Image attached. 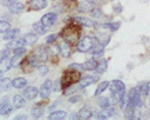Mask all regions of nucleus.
Listing matches in <instances>:
<instances>
[{
	"instance_id": "obj_1",
	"label": "nucleus",
	"mask_w": 150,
	"mask_h": 120,
	"mask_svg": "<svg viewBox=\"0 0 150 120\" xmlns=\"http://www.w3.org/2000/svg\"><path fill=\"white\" fill-rule=\"evenodd\" d=\"M80 35H81V25L77 23L76 21H74V23L66 26V28L62 31V33H61L62 39H64L65 42L70 43V44L79 42V40H80Z\"/></svg>"
},
{
	"instance_id": "obj_2",
	"label": "nucleus",
	"mask_w": 150,
	"mask_h": 120,
	"mask_svg": "<svg viewBox=\"0 0 150 120\" xmlns=\"http://www.w3.org/2000/svg\"><path fill=\"white\" fill-rule=\"evenodd\" d=\"M80 79H81V75H80L79 70H73V69L66 70V72H64L62 77H61L62 87H65V88L72 87L73 84H76L80 82Z\"/></svg>"
},
{
	"instance_id": "obj_3",
	"label": "nucleus",
	"mask_w": 150,
	"mask_h": 120,
	"mask_svg": "<svg viewBox=\"0 0 150 120\" xmlns=\"http://www.w3.org/2000/svg\"><path fill=\"white\" fill-rule=\"evenodd\" d=\"M95 42H94V39L90 36H86L80 39L77 42V51L79 53H88V51L92 50V47H94Z\"/></svg>"
},
{
	"instance_id": "obj_4",
	"label": "nucleus",
	"mask_w": 150,
	"mask_h": 120,
	"mask_svg": "<svg viewBox=\"0 0 150 120\" xmlns=\"http://www.w3.org/2000/svg\"><path fill=\"white\" fill-rule=\"evenodd\" d=\"M128 98H129V105L132 106H137V105H142L141 102V90H139V87H134L129 90V92L127 94Z\"/></svg>"
},
{
	"instance_id": "obj_5",
	"label": "nucleus",
	"mask_w": 150,
	"mask_h": 120,
	"mask_svg": "<svg viewBox=\"0 0 150 120\" xmlns=\"http://www.w3.org/2000/svg\"><path fill=\"white\" fill-rule=\"evenodd\" d=\"M54 90V86H52V82L51 80H46L44 84L40 87V92H39V95H40L43 99H47V98L50 97L51 91Z\"/></svg>"
},
{
	"instance_id": "obj_6",
	"label": "nucleus",
	"mask_w": 150,
	"mask_h": 120,
	"mask_svg": "<svg viewBox=\"0 0 150 120\" xmlns=\"http://www.w3.org/2000/svg\"><path fill=\"white\" fill-rule=\"evenodd\" d=\"M35 54L37 55V58L41 61V62H44V61L48 60V55H50V50L47 48V46H44V44H41V46H39L36 48V50L33 51Z\"/></svg>"
},
{
	"instance_id": "obj_7",
	"label": "nucleus",
	"mask_w": 150,
	"mask_h": 120,
	"mask_svg": "<svg viewBox=\"0 0 150 120\" xmlns=\"http://www.w3.org/2000/svg\"><path fill=\"white\" fill-rule=\"evenodd\" d=\"M58 50H59V54L64 57V58H69V57H70V54H72L70 43L65 42V40H62V42L58 44Z\"/></svg>"
},
{
	"instance_id": "obj_8",
	"label": "nucleus",
	"mask_w": 150,
	"mask_h": 120,
	"mask_svg": "<svg viewBox=\"0 0 150 120\" xmlns=\"http://www.w3.org/2000/svg\"><path fill=\"white\" fill-rule=\"evenodd\" d=\"M40 92V90H37L36 87H33V86H26L25 90H23V97L26 98V101H30V99H35L37 97V94Z\"/></svg>"
},
{
	"instance_id": "obj_9",
	"label": "nucleus",
	"mask_w": 150,
	"mask_h": 120,
	"mask_svg": "<svg viewBox=\"0 0 150 120\" xmlns=\"http://www.w3.org/2000/svg\"><path fill=\"white\" fill-rule=\"evenodd\" d=\"M57 19H58V15L55 14V13H47V14L43 15V18H41V22L44 26H52L55 22H57Z\"/></svg>"
},
{
	"instance_id": "obj_10",
	"label": "nucleus",
	"mask_w": 150,
	"mask_h": 120,
	"mask_svg": "<svg viewBox=\"0 0 150 120\" xmlns=\"http://www.w3.org/2000/svg\"><path fill=\"white\" fill-rule=\"evenodd\" d=\"M28 6L30 10H43L47 7V0H30Z\"/></svg>"
},
{
	"instance_id": "obj_11",
	"label": "nucleus",
	"mask_w": 150,
	"mask_h": 120,
	"mask_svg": "<svg viewBox=\"0 0 150 120\" xmlns=\"http://www.w3.org/2000/svg\"><path fill=\"white\" fill-rule=\"evenodd\" d=\"M73 21H76L77 23H80L81 26H87V28H92L95 26V22L90 18H86V17H74Z\"/></svg>"
},
{
	"instance_id": "obj_12",
	"label": "nucleus",
	"mask_w": 150,
	"mask_h": 120,
	"mask_svg": "<svg viewBox=\"0 0 150 120\" xmlns=\"http://www.w3.org/2000/svg\"><path fill=\"white\" fill-rule=\"evenodd\" d=\"M94 9H95V6L92 4V1H90V0L83 1L81 4H79V7H77V10L80 13H91Z\"/></svg>"
},
{
	"instance_id": "obj_13",
	"label": "nucleus",
	"mask_w": 150,
	"mask_h": 120,
	"mask_svg": "<svg viewBox=\"0 0 150 120\" xmlns=\"http://www.w3.org/2000/svg\"><path fill=\"white\" fill-rule=\"evenodd\" d=\"M110 90L112 92H120V91H125V86L121 80H113L110 83Z\"/></svg>"
},
{
	"instance_id": "obj_14",
	"label": "nucleus",
	"mask_w": 150,
	"mask_h": 120,
	"mask_svg": "<svg viewBox=\"0 0 150 120\" xmlns=\"http://www.w3.org/2000/svg\"><path fill=\"white\" fill-rule=\"evenodd\" d=\"M8 10L11 14H21L23 10H25V6L22 3H19V1H14L11 6H8Z\"/></svg>"
},
{
	"instance_id": "obj_15",
	"label": "nucleus",
	"mask_w": 150,
	"mask_h": 120,
	"mask_svg": "<svg viewBox=\"0 0 150 120\" xmlns=\"http://www.w3.org/2000/svg\"><path fill=\"white\" fill-rule=\"evenodd\" d=\"M77 115H79V119L88 120V119H91L92 117L94 112H92V109H90V108H83V109H80V112H79Z\"/></svg>"
},
{
	"instance_id": "obj_16",
	"label": "nucleus",
	"mask_w": 150,
	"mask_h": 120,
	"mask_svg": "<svg viewBox=\"0 0 150 120\" xmlns=\"http://www.w3.org/2000/svg\"><path fill=\"white\" fill-rule=\"evenodd\" d=\"M94 82H96V77H92V76H86V77H81L80 82H79V87L80 88H86L88 87L90 84H92Z\"/></svg>"
},
{
	"instance_id": "obj_17",
	"label": "nucleus",
	"mask_w": 150,
	"mask_h": 120,
	"mask_svg": "<svg viewBox=\"0 0 150 120\" xmlns=\"http://www.w3.org/2000/svg\"><path fill=\"white\" fill-rule=\"evenodd\" d=\"M26 104V98L23 95H14L13 97V105L15 108H23Z\"/></svg>"
},
{
	"instance_id": "obj_18",
	"label": "nucleus",
	"mask_w": 150,
	"mask_h": 120,
	"mask_svg": "<svg viewBox=\"0 0 150 120\" xmlns=\"http://www.w3.org/2000/svg\"><path fill=\"white\" fill-rule=\"evenodd\" d=\"M10 112H11V105H10V101L7 98H4L3 101H1V108H0V115L4 116V115H8Z\"/></svg>"
},
{
	"instance_id": "obj_19",
	"label": "nucleus",
	"mask_w": 150,
	"mask_h": 120,
	"mask_svg": "<svg viewBox=\"0 0 150 120\" xmlns=\"http://www.w3.org/2000/svg\"><path fill=\"white\" fill-rule=\"evenodd\" d=\"M26 84H28V82H26V79H25V77H15L13 80V87L18 88V90L25 88V87H26Z\"/></svg>"
},
{
	"instance_id": "obj_20",
	"label": "nucleus",
	"mask_w": 150,
	"mask_h": 120,
	"mask_svg": "<svg viewBox=\"0 0 150 120\" xmlns=\"http://www.w3.org/2000/svg\"><path fill=\"white\" fill-rule=\"evenodd\" d=\"M19 33V29H8L7 32L3 33V39L4 40H13L15 39V36Z\"/></svg>"
},
{
	"instance_id": "obj_21",
	"label": "nucleus",
	"mask_w": 150,
	"mask_h": 120,
	"mask_svg": "<svg viewBox=\"0 0 150 120\" xmlns=\"http://www.w3.org/2000/svg\"><path fill=\"white\" fill-rule=\"evenodd\" d=\"M103 48H105V46L103 44H100L99 42L96 43V44H94V47H92V55L94 57H99V55H102L103 54Z\"/></svg>"
},
{
	"instance_id": "obj_22",
	"label": "nucleus",
	"mask_w": 150,
	"mask_h": 120,
	"mask_svg": "<svg viewBox=\"0 0 150 120\" xmlns=\"http://www.w3.org/2000/svg\"><path fill=\"white\" fill-rule=\"evenodd\" d=\"M28 42L25 40V37H22V39H17V40H14V42H10L8 43V48H17V47H23L26 46Z\"/></svg>"
},
{
	"instance_id": "obj_23",
	"label": "nucleus",
	"mask_w": 150,
	"mask_h": 120,
	"mask_svg": "<svg viewBox=\"0 0 150 120\" xmlns=\"http://www.w3.org/2000/svg\"><path fill=\"white\" fill-rule=\"evenodd\" d=\"M65 117H66V113H65L64 111L52 112V113H50V116H48L50 120H64Z\"/></svg>"
},
{
	"instance_id": "obj_24",
	"label": "nucleus",
	"mask_w": 150,
	"mask_h": 120,
	"mask_svg": "<svg viewBox=\"0 0 150 120\" xmlns=\"http://www.w3.org/2000/svg\"><path fill=\"white\" fill-rule=\"evenodd\" d=\"M44 113V105L43 104H39V105H35V108H33V111H32V116L33 117H40L41 115Z\"/></svg>"
},
{
	"instance_id": "obj_25",
	"label": "nucleus",
	"mask_w": 150,
	"mask_h": 120,
	"mask_svg": "<svg viewBox=\"0 0 150 120\" xmlns=\"http://www.w3.org/2000/svg\"><path fill=\"white\" fill-rule=\"evenodd\" d=\"M46 28L47 26H44L43 25V22H36L33 23V31H35V33H37V35H46Z\"/></svg>"
},
{
	"instance_id": "obj_26",
	"label": "nucleus",
	"mask_w": 150,
	"mask_h": 120,
	"mask_svg": "<svg viewBox=\"0 0 150 120\" xmlns=\"http://www.w3.org/2000/svg\"><path fill=\"white\" fill-rule=\"evenodd\" d=\"M109 87H110L109 82H102V83H99L98 84V87H96V90H95V95H100L102 92L106 91Z\"/></svg>"
},
{
	"instance_id": "obj_27",
	"label": "nucleus",
	"mask_w": 150,
	"mask_h": 120,
	"mask_svg": "<svg viewBox=\"0 0 150 120\" xmlns=\"http://www.w3.org/2000/svg\"><path fill=\"white\" fill-rule=\"evenodd\" d=\"M83 65H84L86 70H95V69H96V65H98V62L95 61V58H91V60H87Z\"/></svg>"
},
{
	"instance_id": "obj_28",
	"label": "nucleus",
	"mask_w": 150,
	"mask_h": 120,
	"mask_svg": "<svg viewBox=\"0 0 150 120\" xmlns=\"http://www.w3.org/2000/svg\"><path fill=\"white\" fill-rule=\"evenodd\" d=\"M124 116L127 119H135V106L128 105L125 109H124Z\"/></svg>"
},
{
	"instance_id": "obj_29",
	"label": "nucleus",
	"mask_w": 150,
	"mask_h": 120,
	"mask_svg": "<svg viewBox=\"0 0 150 120\" xmlns=\"http://www.w3.org/2000/svg\"><path fill=\"white\" fill-rule=\"evenodd\" d=\"M0 84H1V90H3V91H7V90H10V88L13 87V82H11L8 77H3L1 82H0Z\"/></svg>"
},
{
	"instance_id": "obj_30",
	"label": "nucleus",
	"mask_w": 150,
	"mask_h": 120,
	"mask_svg": "<svg viewBox=\"0 0 150 120\" xmlns=\"http://www.w3.org/2000/svg\"><path fill=\"white\" fill-rule=\"evenodd\" d=\"M23 37H25V40L28 42V44H35L39 40L37 39V33H26Z\"/></svg>"
},
{
	"instance_id": "obj_31",
	"label": "nucleus",
	"mask_w": 150,
	"mask_h": 120,
	"mask_svg": "<svg viewBox=\"0 0 150 120\" xmlns=\"http://www.w3.org/2000/svg\"><path fill=\"white\" fill-rule=\"evenodd\" d=\"M98 104H99V106L102 108V109H106V108H109V106H112V101H110V98H99L98 99Z\"/></svg>"
},
{
	"instance_id": "obj_32",
	"label": "nucleus",
	"mask_w": 150,
	"mask_h": 120,
	"mask_svg": "<svg viewBox=\"0 0 150 120\" xmlns=\"http://www.w3.org/2000/svg\"><path fill=\"white\" fill-rule=\"evenodd\" d=\"M106 69H108V61H106V60H102V61H99V62H98L95 70L98 72V73H103Z\"/></svg>"
},
{
	"instance_id": "obj_33",
	"label": "nucleus",
	"mask_w": 150,
	"mask_h": 120,
	"mask_svg": "<svg viewBox=\"0 0 150 120\" xmlns=\"http://www.w3.org/2000/svg\"><path fill=\"white\" fill-rule=\"evenodd\" d=\"M96 37H98V40H99V43L100 44H103V46H106L108 43H109V40H110V36L109 35H103V33H96Z\"/></svg>"
},
{
	"instance_id": "obj_34",
	"label": "nucleus",
	"mask_w": 150,
	"mask_h": 120,
	"mask_svg": "<svg viewBox=\"0 0 150 120\" xmlns=\"http://www.w3.org/2000/svg\"><path fill=\"white\" fill-rule=\"evenodd\" d=\"M10 68H13V62H11V60H4V61H1V73H4V72H7V70L10 69Z\"/></svg>"
},
{
	"instance_id": "obj_35",
	"label": "nucleus",
	"mask_w": 150,
	"mask_h": 120,
	"mask_svg": "<svg viewBox=\"0 0 150 120\" xmlns=\"http://www.w3.org/2000/svg\"><path fill=\"white\" fill-rule=\"evenodd\" d=\"M139 90H141V95H142V97H147V95H149L150 87H149V84H147V83L141 84V86H139Z\"/></svg>"
},
{
	"instance_id": "obj_36",
	"label": "nucleus",
	"mask_w": 150,
	"mask_h": 120,
	"mask_svg": "<svg viewBox=\"0 0 150 120\" xmlns=\"http://www.w3.org/2000/svg\"><path fill=\"white\" fill-rule=\"evenodd\" d=\"M91 15H92V18H100V17H103V11L99 7H95L91 11Z\"/></svg>"
},
{
	"instance_id": "obj_37",
	"label": "nucleus",
	"mask_w": 150,
	"mask_h": 120,
	"mask_svg": "<svg viewBox=\"0 0 150 120\" xmlns=\"http://www.w3.org/2000/svg\"><path fill=\"white\" fill-rule=\"evenodd\" d=\"M37 73L40 75V76H46V75L48 73V66H46V65H39V66H37Z\"/></svg>"
},
{
	"instance_id": "obj_38",
	"label": "nucleus",
	"mask_w": 150,
	"mask_h": 120,
	"mask_svg": "<svg viewBox=\"0 0 150 120\" xmlns=\"http://www.w3.org/2000/svg\"><path fill=\"white\" fill-rule=\"evenodd\" d=\"M26 54V48L25 46L23 47H17V48H14V55H18V57H22Z\"/></svg>"
},
{
	"instance_id": "obj_39",
	"label": "nucleus",
	"mask_w": 150,
	"mask_h": 120,
	"mask_svg": "<svg viewBox=\"0 0 150 120\" xmlns=\"http://www.w3.org/2000/svg\"><path fill=\"white\" fill-rule=\"evenodd\" d=\"M69 69H73V70H79V72H83V70H86L84 68V65H80V64H70L69 65Z\"/></svg>"
},
{
	"instance_id": "obj_40",
	"label": "nucleus",
	"mask_w": 150,
	"mask_h": 120,
	"mask_svg": "<svg viewBox=\"0 0 150 120\" xmlns=\"http://www.w3.org/2000/svg\"><path fill=\"white\" fill-rule=\"evenodd\" d=\"M8 29H11L10 28V23L7 21H4V19H1V22H0V31H1V33L7 32Z\"/></svg>"
},
{
	"instance_id": "obj_41",
	"label": "nucleus",
	"mask_w": 150,
	"mask_h": 120,
	"mask_svg": "<svg viewBox=\"0 0 150 120\" xmlns=\"http://www.w3.org/2000/svg\"><path fill=\"white\" fill-rule=\"evenodd\" d=\"M103 28H108V29H110V31H117L118 28H120V23H105L103 25Z\"/></svg>"
},
{
	"instance_id": "obj_42",
	"label": "nucleus",
	"mask_w": 150,
	"mask_h": 120,
	"mask_svg": "<svg viewBox=\"0 0 150 120\" xmlns=\"http://www.w3.org/2000/svg\"><path fill=\"white\" fill-rule=\"evenodd\" d=\"M57 39H58V35H57V33H54V35H50V36L47 37L46 42H47V44H51V43H54Z\"/></svg>"
},
{
	"instance_id": "obj_43",
	"label": "nucleus",
	"mask_w": 150,
	"mask_h": 120,
	"mask_svg": "<svg viewBox=\"0 0 150 120\" xmlns=\"http://www.w3.org/2000/svg\"><path fill=\"white\" fill-rule=\"evenodd\" d=\"M8 58V50H1V54H0V61H4Z\"/></svg>"
},
{
	"instance_id": "obj_44",
	"label": "nucleus",
	"mask_w": 150,
	"mask_h": 120,
	"mask_svg": "<svg viewBox=\"0 0 150 120\" xmlns=\"http://www.w3.org/2000/svg\"><path fill=\"white\" fill-rule=\"evenodd\" d=\"M105 111H106V113H108V115H109V116H113V115H116V109H114V108H113V105H112V106H109V108H106Z\"/></svg>"
},
{
	"instance_id": "obj_45",
	"label": "nucleus",
	"mask_w": 150,
	"mask_h": 120,
	"mask_svg": "<svg viewBox=\"0 0 150 120\" xmlns=\"http://www.w3.org/2000/svg\"><path fill=\"white\" fill-rule=\"evenodd\" d=\"M108 117H109V115L106 113V111H105V112H100V113H98V115H96V119H99V120L108 119Z\"/></svg>"
},
{
	"instance_id": "obj_46",
	"label": "nucleus",
	"mask_w": 150,
	"mask_h": 120,
	"mask_svg": "<svg viewBox=\"0 0 150 120\" xmlns=\"http://www.w3.org/2000/svg\"><path fill=\"white\" fill-rule=\"evenodd\" d=\"M61 87H62V82L58 79V80L54 83V91H59V88H61Z\"/></svg>"
},
{
	"instance_id": "obj_47",
	"label": "nucleus",
	"mask_w": 150,
	"mask_h": 120,
	"mask_svg": "<svg viewBox=\"0 0 150 120\" xmlns=\"http://www.w3.org/2000/svg\"><path fill=\"white\" fill-rule=\"evenodd\" d=\"M80 99H81V95H73V97L69 98V101L72 102V104H73V102H79Z\"/></svg>"
},
{
	"instance_id": "obj_48",
	"label": "nucleus",
	"mask_w": 150,
	"mask_h": 120,
	"mask_svg": "<svg viewBox=\"0 0 150 120\" xmlns=\"http://www.w3.org/2000/svg\"><path fill=\"white\" fill-rule=\"evenodd\" d=\"M18 60H19V57H18V55H14L13 58H11V62H13V66H18V65H19Z\"/></svg>"
},
{
	"instance_id": "obj_49",
	"label": "nucleus",
	"mask_w": 150,
	"mask_h": 120,
	"mask_svg": "<svg viewBox=\"0 0 150 120\" xmlns=\"http://www.w3.org/2000/svg\"><path fill=\"white\" fill-rule=\"evenodd\" d=\"M15 1V0H1V4H4L6 7H8V6H11Z\"/></svg>"
},
{
	"instance_id": "obj_50",
	"label": "nucleus",
	"mask_w": 150,
	"mask_h": 120,
	"mask_svg": "<svg viewBox=\"0 0 150 120\" xmlns=\"http://www.w3.org/2000/svg\"><path fill=\"white\" fill-rule=\"evenodd\" d=\"M15 119L17 120H25V119H28V116L26 115H18V116H15Z\"/></svg>"
},
{
	"instance_id": "obj_51",
	"label": "nucleus",
	"mask_w": 150,
	"mask_h": 120,
	"mask_svg": "<svg viewBox=\"0 0 150 120\" xmlns=\"http://www.w3.org/2000/svg\"><path fill=\"white\" fill-rule=\"evenodd\" d=\"M149 105H150V99H149Z\"/></svg>"
}]
</instances>
